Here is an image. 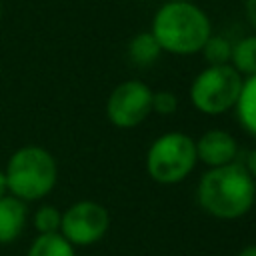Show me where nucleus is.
<instances>
[{
    "label": "nucleus",
    "instance_id": "nucleus-1",
    "mask_svg": "<svg viewBox=\"0 0 256 256\" xmlns=\"http://www.w3.org/2000/svg\"><path fill=\"white\" fill-rule=\"evenodd\" d=\"M256 200V184L240 164L210 168L198 182V202L214 218L236 220L244 216Z\"/></svg>",
    "mask_w": 256,
    "mask_h": 256
},
{
    "label": "nucleus",
    "instance_id": "nucleus-2",
    "mask_svg": "<svg viewBox=\"0 0 256 256\" xmlns=\"http://www.w3.org/2000/svg\"><path fill=\"white\" fill-rule=\"evenodd\" d=\"M150 32L160 50L180 56L200 52L212 36L208 16L192 2H166L154 14Z\"/></svg>",
    "mask_w": 256,
    "mask_h": 256
},
{
    "label": "nucleus",
    "instance_id": "nucleus-3",
    "mask_svg": "<svg viewBox=\"0 0 256 256\" xmlns=\"http://www.w3.org/2000/svg\"><path fill=\"white\" fill-rule=\"evenodd\" d=\"M4 174L10 196L22 202H34L42 200L54 190L58 180V164L50 150L28 144L10 154Z\"/></svg>",
    "mask_w": 256,
    "mask_h": 256
},
{
    "label": "nucleus",
    "instance_id": "nucleus-4",
    "mask_svg": "<svg viewBox=\"0 0 256 256\" xmlns=\"http://www.w3.org/2000/svg\"><path fill=\"white\" fill-rule=\"evenodd\" d=\"M196 144L184 132H166L146 154V170L158 184H178L196 166Z\"/></svg>",
    "mask_w": 256,
    "mask_h": 256
},
{
    "label": "nucleus",
    "instance_id": "nucleus-5",
    "mask_svg": "<svg viewBox=\"0 0 256 256\" xmlns=\"http://www.w3.org/2000/svg\"><path fill=\"white\" fill-rule=\"evenodd\" d=\"M242 84V76L230 64L208 66L194 78L190 98L194 108L202 114L218 116L236 106Z\"/></svg>",
    "mask_w": 256,
    "mask_h": 256
},
{
    "label": "nucleus",
    "instance_id": "nucleus-6",
    "mask_svg": "<svg viewBox=\"0 0 256 256\" xmlns=\"http://www.w3.org/2000/svg\"><path fill=\"white\" fill-rule=\"evenodd\" d=\"M110 228L108 210L94 200H78L62 212L60 234L72 246H90L104 238Z\"/></svg>",
    "mask_w": 256,
    "mask_h": 256
},
{
    "label": "nucleus",
    "instance_id": "nucleus-7",
    "mask_svg": "<svg viewBox=\"0 0 256 256\" xmlns=\"http://www.w3.org/2000/svg\"><path fill=\"white\" fill-rule=\"evenodd\" d=\"M152 112V90L140 80L118 84L106 102V116L116 128H134Z\"/></svg>",
    "mask_w": 256,
    "mask_h": 256
},
{
    "label": "nucleus",
    "instance_id": "nucleus-8",
    "mask_svg": "<svg viewBox=\"0 0 256 256\" xmlns=\"http://www.w3.org/2000/svg\"><path fill=\"white\" fill-rule=\"evenodd\" d=\"M194 144H196V158L210 168L232 164L238 152V144L234 136L224 130H208Z\"/></svg>",
    "mask_w": 256,
    "mask_h": 256
},
{
    "label": "nucleus",
    "instance_id": "nucleus-9",
    "mask_svg": "<svg viewBox=\"0 0 256 256\" xmlns=\"http://www.w3.org/2000/svg\"><path fill=\"white\" fill-rule=\"evenodd\" d=\"M28 222L26 202L6 194L0 198V244H12L20 238Z\"/></svg>",
    "mask_w": 256,
    "mask_h": 256
},
{
    "label": "nucleus",
    "instance_id": "nucleus-10",
    "mask_svg": "<svg viewBox=\"0 0 256 256\" xmlns=\"http://www.w3.org/2000/svg\"><path fill=\"white\" fill-rule=\"evenodd\" d=\"M26 256H76L74 246L60 234H36Z\"/></svg>",
    "mask_w": 256,
    "mask_h": 256
},
{
    "label": "nucleus",
    "instance_id": "nucleus-11",
    "mask_svg": "<svg viewBox=\"0 0 256 256\" xmlns=\"http://www.w3.org/2000/svg\"><path fill=\"white\" fill-rule=\"evenodd\" d=\"M230 66L242 76H256V34L232 44Z\"/></svg>",
    "mask_w": 256,
    "mask_h": 256
},
{
    "label": "nucleus",
    "instance_id": "nucleus-12",
    "mask_svg": "<svg viewBox=\"0 0 256 256\" xmlns=\"http://www.w3.org/2000/svg\"><path fill=\"white\" fill-rule=\"evenodd\" d=\"M236 110L242 126L256 136V76H250L248 80H244L238 102H236Z\"/></svg>",
    "mask_w": 256,
    "mask_h": 256
},
{
    "label": "nucleus",
    "instance_id": "nucleus-13",
    "mask_svg": "<svg viewBox=\"0 0 256 256\" xmlns=\"http://www.w3.org/2000/svg\"><path fill=\"white\" fill-rule=\"evenodd\" d=\"M128 52L132 56L134 62L138 64H150L160 56V46L156 42V38L152 36V32H140L130 40Z\"/></svg>",
    "mask_w": 256,
    "mask_h": 256
},
{
    "label": "nucleus",
    "instance_id": "nucleus-14",
    "mask_svg": "<svg viewBox=\"0 0 256 256\" xmlns=\"http://www.w3.org/2000/svg\"><path fill=\"white\" fill-rule=\"evenodd\" d=\"M60 222H62V212L52 204H42L32 216V226L38 234L60 232Z\"/></svg>",
    "mask_w": 256,
    "mask_h": 256
},
{
    "label": "nucleus",
    "instance_id": "nucleus-15",
    "mask_svg": "<svg viewBox=\"0 0 256 256\" xmlns=\"http://www.w3.org/2000/svg\"><path fill=\"white\" fill-rule=\"evenodd\" d=\"M200 52L210 62V66H222V64H230L232 44L222 36H210Z\"/></svg>",
    "mask_w": 256,
    "mask_h": 256
},
{
    "label": "nucleus",
    "instance_id": "nucleus-16",
    "mask_svg": "<svg viewBox=\"0 0 256 256\" xmlns=\"http://www.w3.org/2000/svg\"><path fill=\"white\" fill-rule=\"evenodd\" d=\"M176 108H178V100L172 92H168V90L152 92V112L168 116V114H174Z\"/></svg>",
    "mask_w": 256,
    "mask_h": 256
},
{
    "label": "nucleus",
    "instance_id": "nucleus-17",
    "mask_svg": "<svg viewBox=\"0 0 256 256\" xmlns=\"http://www.w3.org/2000/svg\"><path fill=\"white\" fill-rule=\"evenodd\" d=\"M246 16L256 30V0H246Z\"/></svg>",
    "mask_w": 256,
    "mask_h": 256
},
{
    "label": "nucleus",
    "instance_id": "nucleus-18",
    "mask_svg": "<svg viewBox=\"0 0 256 256\" xmlns=\"http://www.w3.org/2000/svg\"><path fill=\"white\" fill-rule=\"evenodd\" d=\"M246 170L250 172V176L256 180V148L248 154V162H246Z\"/></svg>",
    "mask_w": 256,
    "mask_h": 256
},
{
    "label": "nucleus",
    "instance_id": "nucleus-19",
    "mask_svg": "<svg viewBox=\"0 0 256 256\" xmlns=\"http://www.w3.org/2000/svg\"><path fill=\"white\" fill-rule=\"evenodd\" d=\"M8 194V184H6V174L4 170L0 168V198H4Z\"/></svg>",
    "mask_w": 256,
    "mask_h": 256
},
{
    "label": "nucleus",
    "instance_id": "nucleus-20",
    "mask_svg": "<svg viewBox=\"0 0 256 256\" xmlns=\"http://www.w3.org/2000/svg\"><path fill=\"white\" fill-rule=\"evenodd\" d=\"M236 256H256V244L246 246V248H244V250H240Z\"/></svg>",
    "mask_w": 256,
    "mask_h": 256
},
{
    "label": "nucleus",
    "instance_id": "nucleus-21",
    "mask_svg": "<svg viewBox=\"0 0 256 256\" xmlns=\"http://www.w3.org/2000/svg\"><path fill=\"white\" fill-rule=\"evenodd\" d=\"M2 14H4V10H2V0H0V22H2Z\"/></svg>",
    "mask_w": 256,
    "mask_h": 256
},
{
    "label": "nucleus",
    "instance_id": "nucleus-22",
    "mask_svg": "<svg viewBox=\"0 0 256 256\" xmlns=\"http://www.w3.org/2000/svg\"><path fill=\"white\" fill-rule=\"evenodd\" d=\"M168 2H190V0H168Z\"/></svg>",
    "mask_w": 256,
    "mask_h": 256
}]
</instances>
